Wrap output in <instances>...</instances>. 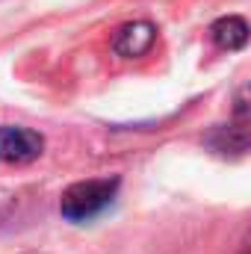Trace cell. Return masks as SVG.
I'll return each mask as SVG.
<instances>
[{"instance_id": "obj_1", "label": "cell", "mask_w": 251, "mask_h": 254, "mask_svg": "<svg viewBox=\"0 0 251 254\" xmlns=\"http://www.w3.org/2000/svg\"><path fill=\"white\" fill-rule=\"evenodd\" d=\"M119 192V178H98V181H80L68 187L60 198V213L68 222L83 225L95 216H101Z\"/></svg>"}, {"instance_id": "obj_2", "label": "cell", "mask_w": 251, "mask_h": 254, "mask_svg": "<svg viewBox=\"0 0 251 254\" xmlns=\"http://www.w3.org/2000/svg\"><path fill=\"white\" fill-rule=\"evenodd\" d=\"M45 151V139L30 130V127H15V125H0V163L9 166H24L39 160Z\"/></svg>"}, {"instance_id": "obj_3", "label": "cell", "mask_w": 251, "mask_h": 254, "mask_svg": "<svg viewBox=\"0 0 251 254\" xmlns=\"http://www.w3.org/2000/svg\"><path fill=\"white\" fill-rule=\"evenodd\" d=\"M157 42V30L154 24L148 21H130L125 27L116 30L113 36V51L122 57V60H136V57H145Z\"/></svg>"}, {"instance_id": "obj_4", "label": "cell", "mask_w": 251, "mask_h": 254, "mask_svg": "<svg viewBox=\"0 0 251 254\" xmlns=\"http://www.w3.org/2000/svg\"><path fill=\"white\" fill-rule=\"evenodd\" d=\"M210 39L222 48V51H240L246 48L251 39L249 24L237 15H228V18H219L213 27H210Z\"/></svg>"}, {"instance_id": "obj_5", "label": "cell", "mask_w": 251, "mask_h": 254, "mask_svg": "<svg viewBox=\"0 0 251 254\" xmlns=\"http://www.w3.org/2000/svg\"><path fill=\"white\" fill-rule=\"evenodd\" d=\"M12 204H15V195H12V192H0V225L6 222V216H9V210H12Z\"/></svg>"}, {"instance_id": "obj_6", "label": "cell", "mask_w": 251, "mask_h": 254, "mask_svg": "<svg viewBox=\"0 0 251 254\" xmlns=\"http://www.w3.org/2000/svg\"><path fill=\"white\" fill-rule=\"evenodd\" d=\"M243 254H251V231H249V237H246V243H243Z\"/></svg>"}, {"instance_id": "obj_7", "label": "cell", "mask_w": 251, "mask_h": 254, "mask_svg": "<svg viewBox=\"0 0 251 254\" xmlns=\"http://www.w3.org/2000/svg\"><path fill=\"white\" fill-rule=\"evenodd\" d=\"M30 254H33V252H30Z\"/></svg>"}]
</instances>
